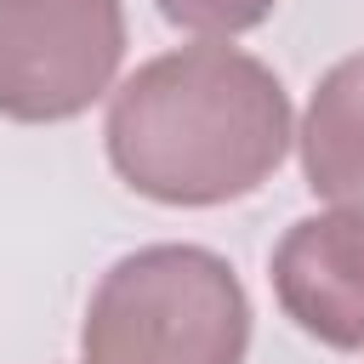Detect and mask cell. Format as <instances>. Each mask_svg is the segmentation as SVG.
Instances as JSON below:
<instances>
[{"label":"cell","instance_id":"cell-6","mask_svg":"<svg viewBox=\"0 0 364 364\" xmlns=\"http://www.w3.org/2000/svg\"><path fill=\"white\" fill-rule=\"evenodd\" d=\"M165 23L199 34V40H233V34H250L273 17L279 0H154Z\"/></svg>","mask_w":364,"mask_h":364},{"label":"cell","instance_id":"cell-4","mask_svg":"<svg viewBox=\"0 0 364 364\" xmlns=\"http://www.w3.org/2000/svg\"><path fill=\"white\" fill-rule=\"evenodd\" d=\"M273 296L284 318L336 353H364V210H318L273 245Z\"/></svg>","mask_w":364,"mask_h":364},{"label":"cell","instance_id":"cell-3","mask_svg":"<svg viewBox=\"0 0 364 364\" xmlns=\"http://www.w3.org/2000/svg\"><path fill=\"white\" fill-rule=\"evenodd\" d=\"M119 63V0H0V119H80L97 97L114 91Z\"/></svg>","mask_w":364,"mask_h":364},{"label":"cell","instance_id":"cell-2","mask_svg":"<svg viewBox=\"0 0 364 364\" xmlns=\"http://www.w3.org/2000/svg\"><path fill=\"white\" fill-rule=\"evenodd\" d=\"M250 296L205 245H142L119 256L80 324L85 364H245Z\"/></svg>","mask_w":364,"mask_h":364},{"label":"cell","instance_id":"cell-5","mask_svg":"<svg viewBox=\"0 0 364 364\" xmlns=\"http://www.w3.org/2000/svg\"><path fill=\"white\" fill-rule=\"evenodd\" d=\"M296 148H301V176L318 199L341 210H364V51L324 68V80L307 97Z\"/></svg>","mask_w":364,"mask_h":364},{"label":"cell","instance_id":"cell-1","mask_svg":"<svg viewBox=\"0 0 364 364\" xmlns=\"http://www.w3.org/2000/svg\"><path fill=\"white\" fill-rule=\"evenodd\" d=\"M296 136L279 74L222 40L142 63L108 97V165L154 205L210 210L256 193Z\"/></svg>","mask_w":364,"mask_h":364}]
</instances>
